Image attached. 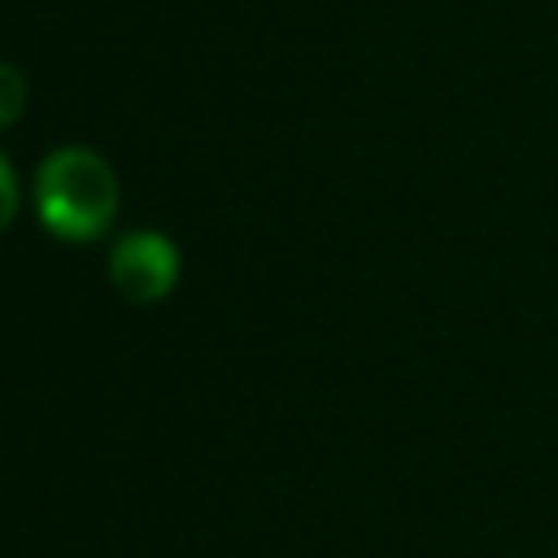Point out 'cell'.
Listing matches in <instances>:
<instances>
[{
    "label": "cell",
    "instance_id": "cell-1",
    "mask_svg": "<svg viewBox=\"0 0 558 558\" xmlns=\"http://www.w3.org/2000/svg\"><path fill=\"white\" fill-rule=\"evenodd\" d=\"M39 222L57 240H96L118 214V179L92 148H57L35 174Z\"/></svg>",
    "mask_w": 558,
    "mask_h": 558
},
{
    "label": "cell",
    "instance_id": "cell-2",
    "mask_svg": "<svg viewBox=\"0 0 558 558\" xmlns=\"http://www.w3.org/2000/svg\"><path fill=\"white\" fill-rule=\"evenodd\" d=\"M109 279L135 305L161 301L179 283V248L161 231H131L109 253Z\"/></svg>",
    "mask_w": 558,
    "mask_h": 558
},
{
    "label": "cell",
    "instance_id": "cell-3",
    "mask_svg": "<svg viewBox=\"0 0 558 558\" xmlns=\"http://www.w3.org/2000/svg\"><path fill=\"white\" fill-rule=\"evenodd\" d=\"M22 109H26V78L9 61H0V126H13Z\"/></svg>",
    "mask_w": 558,
    "mask_h": 558
},
{
    "label": "cell",
    "instance_id": "cell-4",
    "mask_svg": "<svg viewBox=\"0 0 558 558\" xmlns=\"http://www.w3.org/2000/svg\"><path fill=\"white\" fill-rule=\"evenodd\" d=\"M13 214H17V179H13V166L0 153V231L13 222Z\"/></svg>",
    "mask_w": 558,
    "mask_h": 558
}]
</instances>
